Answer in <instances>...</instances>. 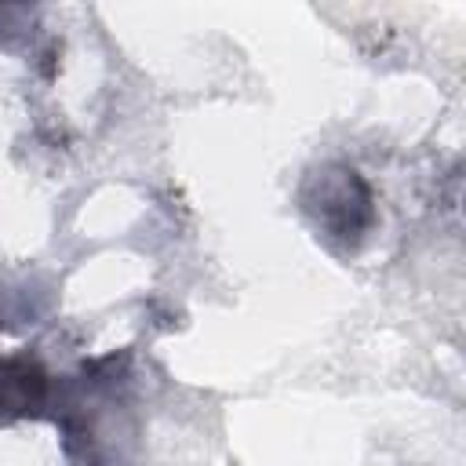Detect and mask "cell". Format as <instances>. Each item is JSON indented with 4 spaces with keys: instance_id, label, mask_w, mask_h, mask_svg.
I'll return each instance as SVG.
<instances>
[{
    "instance_id": "cell-1",
    "label": "cell",
    "mask_w": 466,
    "mask_h": 466,
    "mask_svg": "<svg viewBox=\"0 0 466 466\" xmlns=\"http://www.w3.org/2000/svg\"><path fill=\"white\" fill-rule=\"evenodd\" d=\"M302 208L309 211L317 229H324V237L350 244V248L360 244L375 222L371 189L346 164H328V167L313 171L302 186Z\"/></svg>"
}]
</instances>
